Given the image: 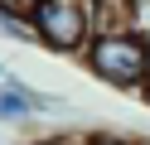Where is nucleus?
Listing matches in <instances>:
<instances>
[{
  "label": "nucleus",
  "instance_id": "39448f33",
  "mask_svg": "<svg viewBox=\"0 0 150 145\" xmlns=\"http://www.w3.org/2000/svg\"><path fill=\"white\" fill-rule=\"evenodd\" d=\"M39 10V0H0V15H15V19H29Z\"/></svg>",
  "mask_w": 150,
  "mask_h": 145
},
{
  "label": "nucleus",
  "instance_id": "7ed1b4c3",
  "mask_svg": "<svg viewBox=\"0 0 150 145\" xmlns=\"http://www.w3.org/2000/svg\"><path fill=\"white\" fill-rule=\"evenodd\" d=\"M29 121H34V111L24 102V92L15 87V77H5L0 82V126H29Z\"/></svg>",
  "mask_w": 150,
  "mask_h": 145
},
{
  "label": "nucleus",
  "instance_id": "20e7f679",
  "mask_svg": "<svg viewBox=\"0 0 150 145\" xmlns=\"http://www.w3.org/2000/svg\"><path fill=\"white\" fill-rule=\"evenodd\" d=\"M0 34L10 39V44H39L34 39V24L29 19H15V15H0Z\"/></svg>",
  "mask_w": 150,
  "mask_h": 145
},
{
  "label": "nucleus",
  "instance_id": "1a4fd4ad",
  "mask_svg": "<svg viewBox=\"0 0 150 145\" xmlns=\"http://www.w3.org/2000/svg\"><path fill=\"white\" fill-rule=\"evenodd\" d=\"M5 77H10V73H5V63H0V82H5Z\"/></svg>",
  "mask_w": 150,
  "mask_h": 145
},
{
  "label": "nucleus",
  "instance_id": "f03ea898",
  "mask_svg": "<svg viewBox=\"0 0 150 145\" xmlns=\"http://www.w3.org/2000/svg\"><path fill=\"white\" fill-rule=\"evenodd\" d=\"M34 39L49 53H68L82 58L97 34V19H92V0H39V10L29 15Z\"/></svg>",
  "mask_w": 150,
  "mask_h": 145
},
{
  "label": "nucleus",
  "instance_id": "f257e3e1",
  "mask_svg": "<svg viewBox=\"0 0 150 145\" xmlns=\"http://www.w3.org/2000/svg\"><path fill=\"white\" fill-rule=\"evenodd\" d=\"M87 73L97 82L116 87V92H150V44L136 24H121V29H102L92 34L87 53H82Z\"/></svg>",
  "mask_w": 150,
  "mask_h": 145
},
{
  "label": "nucleus",
  "instance_id": "6e6552de",
  "mask_svg": "<svg viewBox=\"0 0 150 145\" xmlns=\"http://www.w3.org/2000/svg\"><path fill=\"white\" fill-rule=\"evenodd\" d=\"M121 145H150V135H131V140H121Z\"/></svg>",
  "mask_w": 150,
  "mask_h": 145
},
{
  "label": "nucleus",
  "instance_id": "423d86ee",
  "mask_svg": "<svg viewBox=\"0 0 150 145\" xmlns=\"http://www.w3.org/2000/svg\"><path fill=\"white\" fill-rule=\"evenodd\" d=\"M82 145H121V140H111V135H87Z\"/></svg>",
  "mask_w": 150,
  "mask_h": 145
},
{
  "label": "nucleus",
  "instance_id": "0eeeda50",
  "mask_svg": "<svg viewBox=\"0 0 150 145\" xmlns=\"http://www.w3.org/2000/svg\"><path fill=\"white\" fill-rule=\"evenodd\" d=\"M34 145H82V140H63V135H53V140H34Z\"/></svg>",
  "mask_w": 150,
  "mask_h": 145
}]
</instances>
